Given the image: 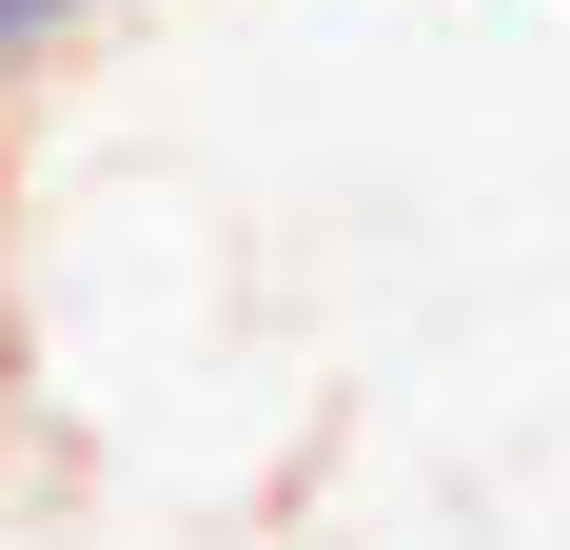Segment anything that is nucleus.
Wrapping results in <instances>:
<instances>
[{
	"instance_id": "nucleus-1",
	"label": "nucleus",
	"mask_w": 570,
	"mask_h": 550,
	"mask_svg": "<svg viewBox=\"0 0 570 550\" xmlns=\"http://www.w3.org/2000/svg\"><path fill=\"white\" fill-rule=\"evenodd\" d=\"M118 20H158V0H0V99H20V79H59L79 40H118Z\"/></svg>"
}]
</instances>
